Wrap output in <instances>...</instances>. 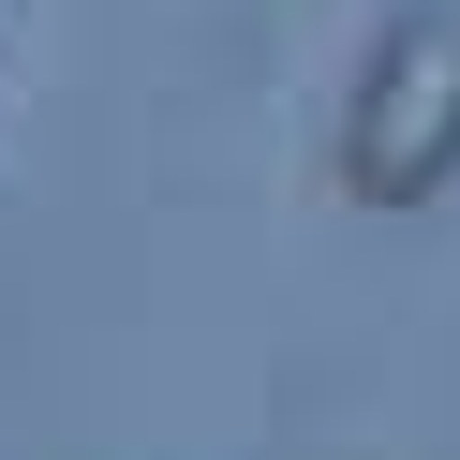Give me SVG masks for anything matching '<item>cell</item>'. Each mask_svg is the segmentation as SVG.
<instances>
[{
	"label": "cell",
	"mask_w": 460,
	"mask_h": 460,
	"mask_svg": "<svg viewBox=\"0 0 460 460\" xmlns=\"http://www.w3.org/2000/svg\"><path fill=\"white\" fill-rule=\"evenodd\" d=\"M341 179L371 208H430L460 179V0H416L371 31L357 90H341Z\"/></svg>",
	"instance_id": "6da1fadb"
}]
</instances>
